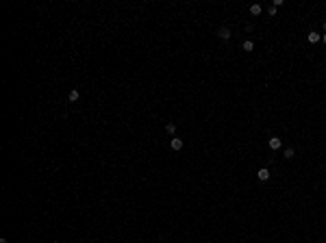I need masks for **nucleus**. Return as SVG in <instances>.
Instances as JSON below:
<instances>
[{"label":"nucleus","instance_id":"nucleus-2","mask_svg":"<svg viewBox=\"0 0 326 243\" xmlns=\"http://www.w3.org/2000/svg\"><path fill=\"white\" fill-rule=\"evenodd\" d=\"M217 35H220V39H224V41H226V39H231V28H226V26H224V28L217 31Z\"/></svg>","mask_w":326,"mask_h":243},{"label":"nucleus","instance_id":"nucleus-13","mask_svg":"<svg viewBox=\"0 0 326 243\" xmlns=\"http://www.w3.org/2000/svg\"><path fill=\"white\" fill-rule=\"evenodd\" d=\"M324 33H326V22H324Z\"/></svg>","mask_w":326,"mask_h":243},{"label":"nucleus","instance_id":"nucleus-3","mask_svg":"<svg viewBox=\"0 0 326 243\" xmlns=\"http://www.w3.org/2000/svg\"><path fill=\"white\" fill-rule=\"evenodd\" d=\"M170 146H172V150H176V152H178V150L183 148V139H178V137H174V139L170 141Z\"/></svg>","mask_w":326,"mask_h":243},{"label":"nucleus","instance_id":"nucleus-11","mask_svg":"<svg viewBox=\"0 0 326 243\" xmlns=\"http://www.w3.org/2000/svg\"><path fill=\"white\" fill-rule=\"evenodd\" d=\"M267 13H270V15H272V18H276V7H274V5H272V7H270V9H267Z\"/></svg>","mask_w":326,"mask_h":243},{"label":"nucleus","instance_id":"nucleus-10","mask_svg":"<svg viewBox=\"0 0 326 243\" xmlns=\"http://www.w3.org/2000/svg\"><path fill=\"white\" fill-rule=\"evenodd\" d=\"M285 159H293V150H291V148L285 150Z\"/></svg>","mask_w":326,"mask_h":243},{"label":"nucleus","instance_id":"nucleus-9","mask_svg":"<svg viewBox=\"0 0 326 243\" xmlns=\"http://www.w3.org/2000/svg\"><path fill=\"white\" fill-rule=\"evenodd\" d=\"M252 48H254V44H252V41H244V50H246V52H250Z\"/></svg>","mask_w":326,"mask_h":243},{"label":"nucleus","instance_id":"nucleus-8","mask_svg":"<svg viewBox=\"0 0 326 243\" xmlns=\"http://www.w3.org/2000/svg\"><path fill=\"white\" fill-rule=\"evenodd\" d=\"M261 11H263V9H261V5H252V7H250V13H252V15H259Z\"/></svg>","mask_w":326,"mask_h":243},{"label":"nucleus","instance_id":"nucleus-1","mask_svg":"<svg viewBox=\"0 0 326 243\" xmlns=\"http://www.w3.org/2000/svg\"><path fill=\"white\" fill-rule=\"evenodd\" d=\"M267 146H270V150H280V146H283V141H280L278 137H272V139L267 141Z\"/></svg>","mask_w":326,"mask_h":243},{"label":"nucleus","instance_id":"nucleus-5","mask_svg":"<svg viewBox=\"0 0 326 243\" xmlns=\"http://www.w3.org/2000/svg\"><path fill=\"white\" fill-rule=\"evenodd\" d=\"M319 39H322V35H319V33H315V31H313V33H309V41H311V44H317Z\"/></svg>","mask_w":326,"mask_h":243},{"label":"nucleus","instance_id":"nucleus-6","mask_svg":"<svg viewBox=\"0 0 326 243\" xmlns=\"http://www.w3.org/2000/svg\"><path fill=\"white\" fill-rule=\"evenodd\" d=\"M67 98H70V102H76V100H78V98H80V93H78V89H72V91H70V96H67Z\"/></svg>","mask_w":326,"mask_h":243},{"label":"nucleus","instance_id":"nucleus-7","mask_svg":"<svg viewBox=\"0 0 326 243\" xmlns=\"http://www.w3.org/2000/svg\"><path fill=\"white\" fill-rule=\"evenodd\" d=\"M165 133H167V135H174V133H176V124H172V122H170V124H165Z\"/></svg>","mask_w":326,"mask_h":243},{"label":"nucleus","instance_id":"nucleus-12","mask_svg":"<svg viewBox=\"0 0 326 243\" xmlns=\"http://www.w3.org/2000/svg\"><path fill=\"white\" fill-rule=\"evenodd\" d=\"M322 41H324V44H326V33H324V35H322Z\"/></svg>","mask_w":326,"mask_h":243},{"label":"nucleus","instance_id":"nucleus-4","mask_svg":"<svg viewBox=\"0 0 326 243\" xmlns=\"http://www.w3.org/2000/svg\"><path fill=\"white\" fill-rule=\"evenodd\" d=\"M257 178H259V180H267V178H270V169L261 167V169L257 172Z\"/></svg>","mask_w":326,"mask_h":243}]
</instances>
